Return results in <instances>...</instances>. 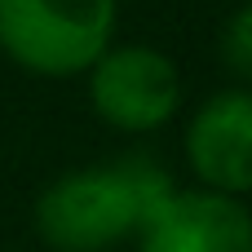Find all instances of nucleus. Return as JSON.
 Instances as JSON below:
<instances>
[{
  "mask_svg": "<svg viewBox=\"0 0 252 252\" xmlns=\"http://www.w3.org/2000/svg\"><path fill=\"white\" fill-rule=\"evenodd\" d=\"M173 177L151 155L75 168L44 186L35 199V235L53 252H106L137 239L146 217L173 195Z\"/></svg>",
  "mask_w": 252,
  "mask_h": 252,
  "instance_id": "1",
  "label": "nucleus"
},
{
  "mask_svg": "<svg viewBox=\"0 0 252 252\" xmlns=\"http://www.w3.org/2000/svg\"><path fill=\"white\" fill-rule=\"evenodd\" d=\"M120 0H0V53L40 80L84 75L115 31Z\"/></svg>",
  "mask_w": 252,
  "mask_h": 252,
  "instance_id": "2",
  "label": "nucleus"
},
{
  "mask_svg": "<svg viewBox=\"0 0 252 252\" xmlns=\"http://www.w3.org/2000/svg\"><path fill=\"white\" fill-rule=\"evenodd\" d=\"M84 75L97 120L120 133H151L182 106V71L151 44H111Z\"/></svg>",
  "mask_w": 252,
  "mask_h": 252,
  "instance_id": "3",
  "label": "nucleus"
},
{
  "mask_svg": "<svg viewBox=\"0 0 252 252\" xmlns=\"http://www.w3.org/2000/svg\"><path fill=\"white\" fill-rule=\"evenodd\" d=\"M186 164L204 190L244 195L252 190V93L221 89L195 106L186 124Z\"/></svg>",
  "mask_w": 252,
  "mask_h": 252,
  "instance_id": "4",
  "label": "nucleus"
},
{
  "mask_svg": "<svg viewBox=\"0 0 252 252\" xmlns=\"http://www.w3.org/2000/svg\"><path fill=\"white\" fill-rule=\"evenodd\" d=\"M137 252H252V213L204 186L173 190L137 230Z\"/></svg>",
  "mask_w": 252,
  "mask_h": 252,
  "instance_id": "5",
  "label": "nucleus"
},
{
  "mask_svg": "<svg viewBox=\"0 0 252 252\" xmlns=\"http://www.w3.org/2000/svg\"><path fill=\"white\" fill-rule=\"evenodd\" d=\"M221 62L252 84V0H244L221 27Z\"/></svg>",
  "mask_w": 252,
  "mask_h": 252,
  "instance_id": "6",
  "label": "nucleus"
}]
</instances>
